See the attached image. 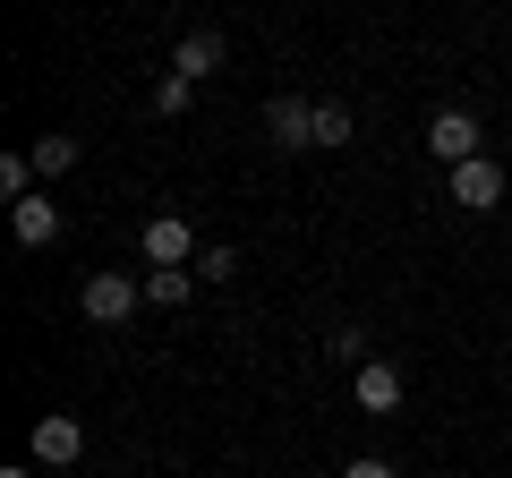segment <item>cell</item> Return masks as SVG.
Instances as JSON below:
<instances>
[{"label": "cell", "instance_id": "6da1fadb", "mask_svg": "<svg viewBox=\"0 0 512 478\" xmlns=\"http://www.w3.org/2000/svg\"><path fill=\"white\" fill-rule=\"evenodd\" d=\"M444 188H453V205H461V214H495V205H504V163L470 154V163H453V171H444Z\"/></svg>", "mask_w": 512, "mask_h": 478}, {"label": "cell", "instance_id": "7c38bea8", "mask_svg": "<svg viewBox=\"0 0 512 478\" xmlns=\"http://www.w3.org/2000/svg\"><path fill=\"white\" fill-rule=\"evenodd\" d=\"M26 154H35V171H43V180H60V171L77 163V137H35Z\"/></svg>", "mask_w": 512, "mask_h": 478}, {"label": "cell", "instance_id": "ac0fdd59", "mask_svg": "<svg viewBox=\"0 0 512 478\" xmlns=\"http://www.w3.org/2000/svg\"><path fill=\"white\" fill-rule=\"evenodd\" d=\"M0 478H43V470H35V461H9V470H0Z\"/></svg>", "mask_w": 512, "mask_h": 478}, {"label": "cell", "instance_id": "4fadbf2b", "mask_svg": "<svg viewBox=\"0 0 512 478\" xmlns=\"http://www.w3.org/2000/svg\"><path fill=\"white\" fill-rule=\"evenodd\" d=\"M0 197H35V154H0Z\"/></svg>", "mask_w": 512, "mask_h": 478}, {"label": "cell", "instance_id": "5bb4252c", "mask_svg": "<svg viewBox=\"0 0 512 478\" xmlns=\"http://www.w3.org/2000/svg\"><path fill=\"white\" fill-rule=\"evenodd\" d=\"M188 94H197L188 77H163V86H154V111H163V120H180V111H188Z\"/></svg>", "mask_w": 512, "mask_h": 478}, {"label": "cell", "instance_id": "8992f818", "mask_svg": "<svg viewBox=\"0 0 512 478\" xmlns=\"http://www.w3.org/2000/svg\"><path fill=\"white\" fill-rule=\"evenodd\" d=\"M350 393H359L367 419H393V410H402V368H393V359H367V368L350 376Z\"/></svg>", "mask_w": 512, "mask_h": 478}, {"label": "cell", "instance_id": "9c48e42d", "mask_svg": "<svg viewBox=\"0 0 512 478\" xmlns=\"http://www.w3.org/2000/svg\"><path fill=\"white\" fill-rule=\"evenodd\" d=\"M214 69H222V35H214V26L180 35V52H171V77H188V86H197V77H214Z\"/></svg>", "mask_w": 512, "mask_h": 478}, {"label": "cell", "instance_id": "e0dca14e", "mask_svg": "<svg viewBox=\"0 0 512 478\" xmlns=\"http://www.w3.org/2000/svg\"><path fill=\"white\" fill-rule=\"evenodd\" d=\"M342 478H393V461H376V453H359V461H350Z\"/></svg>", "mask_w": 512, "mask_h": 478}, {"label": "cell", "instance_id": "2e32d148", "mask_svg": "<svg viewBox=\"0 0 512 478\" xmlns=\"http://www.w3.org/2000/svg\"><path fill=\"white\" fill-rule=\"evenodd\" d=\"M333 359H350V368H367V333H359V325H342V333H333Z\"/></svg>", "mask_w": 512, "mask_h": 478}, {"label": "cell", "instance_id": "52a82bcc", "mask_svg": "<svg viewBox=\"0 0 512 478\" xmlns=\"http://www.w3.org/2000/svg\"><path fill=\"white\" fill-rule=\"evenodd\" d=\"M265 137L274 146H316V103L308 94H274L265 103Z\"/></svg>", "mask_w": 512, "mask_h": 478}, {"label": "cell", "instance_id": "7a4b0ae2", "mask_svg": "<svg viewBox=\"0 0 512 478\" xmlns=\"http://www.w3.org/2000/svg\"><path fill=\"white\" fill-rule=\"evenodd\" d=\"M137 299H146V282H128V274H86L77 308H86L94 325H128V316H137Z\"/></svg>", "mask_w": 512, "mask_h": 478}, {"label": "cell", "instance_id": "8fae6325", "mask_svg": "<svg viewBox=\"0 0 512 478\" xmlns=\"http://www.w3.org/2000/svg\"><path fill=\"white\" fill-rule=\"evenodd\" d=\"M350 129H359V120H350V103H316V146H350Z\"/></svg>", "mask_w": 512, "mask_h": 478}, {"label": "cell", "instance_id": "277c9868", "mask_svg": "<svg viewBox=\"0 0 512 478\" xmlns=\"http://www.w3.org/2000/svg\"><path fill=\"white\" fill-rule=\"evenodd\" d=\"M137 248H146V265H188V257H205L197 239H188V214H154L146 231H137Z\"/></svg>", "mask_w": 512, "mask_h": 478}, {"label": "cell", "instance_id": "ba28073f", "mask_svg": "<svg viewBox=\"0 0 512 478\" xmlns=\"http://www.w3.org/2000/svg\"><path fill=\"white\" fill-rule=\"evenodd\" d=\"M9 231H18V248H52V239H60V205H52V188H35V197L9 205Z\"/></svg>", "mask_w": 512, "mask_h": 478}, {"label": "cell", "instance_id": "9a60e30c", "mask_svg": "<svg viewBox=\"0 0 512 478\" xmlns=\"http://www.w3.org/2000/svg\"><path fill=\"white\" fill-rule=\"evenodd\" d=\"M231 274H239L231 248H205V257H197V282H231Z\"/></svg>", "mask_w": 512, "mask_h": 478}, {"label": "cell", "instance_id": "5b68a950", "mask_svg": "<svg viewBox=\"0 0 512 478\" xmlns=\"http://www.w3.org/2000/svg\"><path fill=\"white\" fill-rule=\"evenodd\" d=\"M77 453H86V427H77L69 410H52V419H35V470H69Z\"/></svg>", "mask_w": 512, "mask_h": 478}, {"label": "cell", "instance_id": "30bf717a", "mask_svg": "<svg viewBox=\"0 0 512 478\" xmlns=\"http://www.w3.org/2000/svg\"><path fill=\"white\" fill-rule=\"evenodd\" d=\"M188 282H197L188 265H154V274H146V299H154V308H188Z\"/></svg>", "mask_w": 512, "mask_h": 478}, {"label": "cell", "instance_id": "3957f363", "mask_svg": "<svg viewBox=\"0 0 512 478\" xmlns=\"http://www.w3.org/2000/svg\"><path fill=\"white\" fill-rule=\"evenodd\" d=\"M478 137H487V129H478L470 111H436V120H427V154H436L444 171H453V163H470V154H478Z\"/></svg>", "mask_w": 512, "mask_h": 478}]
</instances>
